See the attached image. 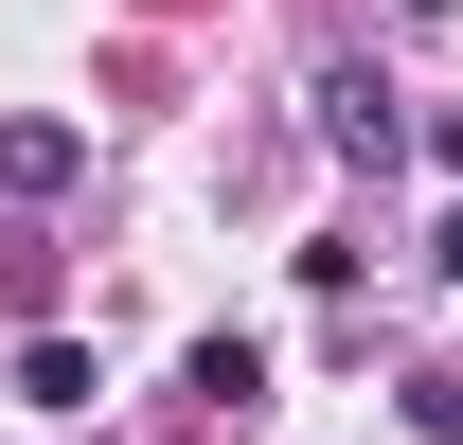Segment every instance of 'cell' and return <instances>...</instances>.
<instances>
[{"instance_id": "cell-1", "label": "cell", "mask_w": 463, "mask_h": 445, "mask_svg": "<svg viewBox=\"0 0 463 445\" xmlns=\"http://www.w3.org/2000/svg\"><path fill=\"white\" fill-rule=\"evenodd\" d=\"M71 161H90L71 125H0V196H71Z\"/></svg>"}, {"instance_id": "cell-2", "label": "cell", "mask_w": 463, "mask_h": 445, "mask_svg": "<svg viewBox=\"0 0 463 445\" xmlns=\"http://www.w3.org/2000/svg\"><path fill=\"white\" fill-rule=\"evenodd\" d=\"M178 392H196V410H250V392H268V356H250V338H196V374H178Z\"/></svg>"}]
</instances>
